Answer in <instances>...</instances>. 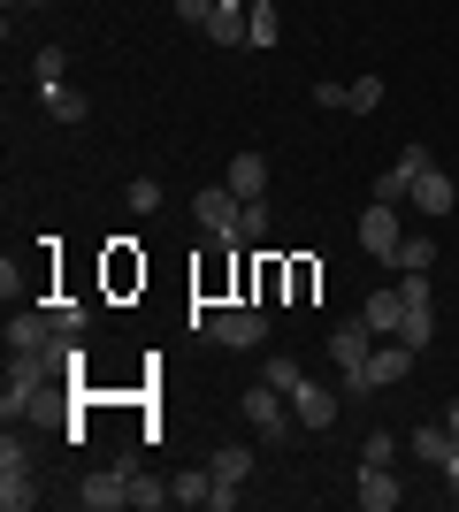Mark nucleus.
<instances>
[{
    "label": "nucleus",
    "instance_id": "nucleus-15",
    "mask_svg": "<svg viewBox=\"0 0 459 512\" xmlns=\"http://www.w3.org/2000/svg\"><path fill=\"white\" fill-rule=\"evenodd\" d=\"M222 184H230L238 199H261V184H268V161H261V153H238V161L222 169Z\"/></svg>",
    "mask_w": 459,
    "mask_h": 512
},
{
    "label": "nucleus",
    "instance_id": "nucleus-4",
    "mask_svg": "<svg viewBox=\"0 0 459 512\" xmlns=\"http://www.w3.org/2000/svg\"><path fill=\"white\" fill-rule=\"evenodd\" d=\"M238 207H245V199L230 192V184H199V199H192L199 230L215 237V245H230V237H238Z\"/></svg>",
    "mask_w": 459,
    "mask_h": 512
},
{
    "label": "nucleus",
    "instance_id": "nucleus-3",
    "mask_svg": "<svg viewBox=\"0 0 459 512\" xmlns=\"http://www.w3.org/2000/svg\"><path fill=\"white\" fill-rule=\"evenodd\" d=\"M0 505H8V512H31V505H39V490H31V451H23L16 428L0 436Z\"/></svg>",
    "mask_w": 459,
    "mask_h": 512
},
{
    "label": "nucleus",
    "instance_id": "nucleus-17",
    "mask_svg": "<svg viewBox=\"0 0 459 512\" xmlns=\"http://www.w3.org/2000/svg\"><path fill=\"white\" fill-rule=\"evenodd\" d=\"M429 337H437V299H421V306H406V314H398V344H414V352H421Z\"/></svg>",
    "mask_w": 459,
    "mask_h": 512
},
{
    "label": "nucleus",
    "instance_id": "nucleus-28",
    "mask_svg": "<svg viewBox=\"0 0 459 512\" xmlns=\"http://www.w3.org/2000/svg\"><path fill=\"white\" fill-rule=\"evenodd\" d=\"M391 451H398V436H391V428H375L368 444H360V467H391Z\"/></svg>",
    "mask_w": 459,
    "mask_h": 512
},
{
    "label": "nucleus",
    "instance_id": "nucleus-18",
    "mask_svg": "<svg viewBox=\"0 0 459 512\" xmlns=\"http://www.w3.org/2000/svg\"><path fill=\"white\" fill-rule=\"evenodd\" d=\"M459 451V436H452V421H437V428H414V459H429V467H444Z\"/></svg>",
    "mask_w": 459,
    "mask_h": 512
},
{
    "label": "nucleus",
    "instance_id": "nucleus-13",
    "mask_svg": "<svg viewBox=\"0 0 459 512\" xmlns=\"http://www.w3.org/2000/svg\"><path fill=\"white\" fill-rule=\"evenodd\" d=\"M452 199H459V184H452L444 169H421V176H414V207H421V214H452Z\"/></svg>",
    "mask_w": 459,
    "mask_h": 512
},
{
    "label": "nucleus",
    "instance_id": "nucleus-2",
    "mask_svg": "<svg viewBox=\"0 0 459 512\" xmlns=\"http://www.w3.org/2000/svg\"><path fill=\"white\" fill-rule=\"evenodd\" d=\"M192 329H207L215 344H230V352H245V344H261L268 337V306L261 299H245V306H222V314L192 321Z\"/></svg>",
    "mask_w": 459,
    "mask_h": 512
},
{
    "label": "nucleus",
    "instance_id": "nucleus-16",
    "mask_svg": "<svg viewBox=\"0 0 459 512\" xmlns=\"http://www.w3.org/2000/svg\"><path fill=\"white\" fill-rule=\"evenodd\" d=\"M207 474H215L222 490H245V474H253V451H245V444H222L215 459H207Z\"/></svg>",
    "mask_w": 459,
    "mask_h": 512
},
{
    "label": "nucleus",
    "instance_id": "nucleus-30",
    "mask_svg": "<svg viewBox=\"0 0 459 512\" xmlns=\"http://www.w3.org/2000/svg\"><path fill=\"white\" fill-rule=\"evenodd\" d=\"M153 207H161V184H146V176H138V184H131V214H153Z\"/></svg>",
    "mask_w": 459,
    "mask_h": 512
},
{
    "label": "nucleus",
    "instance_id": "nucleus-35",
    "mask_svg": "<svg viewBox=\"0 0 459 512\" xmlns=\"http://www.w3.org/2000/svg\"><path fill=\"white\" fill-rule=\"evenodd\" d=\"M444 421H452V436H459V406H452V413H444Z\"/></svg>",
    "mask_w": 459,
    "mask_h": 512
},
{
    "label": "nucleus",
    "instance_id": "nucleus-14",
    "mask_svg": "<svg viewBox=\"0 0 459 512\" xmlns=\"http://www.w3.org/2000/svg\"><path fill=\"white\" fill-rule=\"evenodd\" d=\"M352 497H360V505H368V512H391V505H398V497H406V490H398V482H391V467H360V490H352Z\"/></svg>",
    "mask_w": 459,
    "mask_h": 512
},
{
    "label": "nucleus",
    "instance_id": "nucleus-25",
    "mask_svg": "<svg viewBox=\"0 0 459 512\" xmlns=\"http://www.w3.org/2000/svg\"><path fill=\"white\" fill-rule=\"evenodd\" d=\"M261 383H276V390H299V383H306V367L291 360V352H276V360L261 367Z\"/></svg>",
    "mask_w": 459,
    "mask_h": 512
},
{
    "label": "nucleus",
    "instance_id": "nucleus-20",
    "mask_svg": "<svg viewBox=\"0 0 459 512\" xmlns=\"http://www.w3.org/2000/svg\"><path fill=\"white\" fill-rule=\"evenodd\" d=\"M39 100H46V115H54V123H85V115H92L85 92H69V85H39Z\"/></svg>",
    "mask_w": 459,
    "mask_h": 512
},
{
    "label": "nucleus",
    "instance_id": "nucleus-23",
    "mask_svg": "<svg viewBox=\"0 0 459 512\" xmlns=\"http://www.w3.org/2000/svg\"><path fill=\"white\" fill-rule=\"evenodd\" d=\"M383 107V77H352L345 85V115H375Z\"/></svg>",
    "mask_w": 459,
    "mask_h": 512
},
{
    "label": "nucleus",
    "instance_id": "nucleus-6",
    "mask_svg": "<svg viewBox=\"0 0 459 512\" xmlns=\"http://www.w3.org/2000/svg\"><path fill=\"white\" fill-rule=\"evenodd\" d=\"M398 237H406V230H398V207L375 199V207L360 214V253H375L383 268H398Z\"/></svg>",
    "mask_w": 459,
    "mask_h": 512
},
{
    "label": "nucleus",
    "instance_id": "nucleus-26",
    "mask_svg": "<svg viewBox=\"0 0 459 512\" xmlns=\"http://www.w3.org/2000/svg\"><path fill=\"white\" fill-rule=\"evenodd\" d=\"M131 505H138V512L169 505V482H153V474H138V467H131Z\"/></svg>",
    "mask_w": 459,
    "mask_h": 512
},
{
    "label": "nucleus",
    "instance_id": "nucleus-5",
    "mask_svg": "<svg viewBox=\"0 0 459 512\" xmlns=\"http://www.w3.org/2000/svg\"><path fill=\"white\" fill-rule=\"evenodd\" d=\"M62 314L54 306H23V314H8V352H46V344H62Z\"/></svg>",
    "mask_w": 459,
    "mask_h": 512
},
{
    "label": "nucleus",
    "instance_id": "nucleus-32",
    "mask_svg": "<svg viewBox=\"0 0 459 512\" xmlns=\"http://www.w3.org/2000/svg\"><path fill=\"white\" fill-rule=\"evenodd\" d=\"M176 16L192 23V31H207V0H176Z\"/></svg>",
    "mask_w": 459,
    "mask_h": 512
},
{
    "label": "nucleus",
    "instance_id": "nucleus-27",
    "mask_svg": "<svg viewBox=\"0 0 459 512\" xmlns=\"http://www.w3.org/2000/svg\"><path fill=\"white\" fill-rule=\"evenodd\" d=\"M398 268H437V245L429 237H398Z\"/></svg>",
    "mask_w": 459,
    "mask_h": 512
},
{
    "label": "nucleus",
    "instance_id": "nucleus-8",
    "mask_svg": "<svg viewBox=\"0 0 459 512\" xmlns=\"http://www.w3.org/2000/svg\"><path fill=\"white\" fill-rule=\"evenodd\" d=\"M77 505H85V512H115V505H131V467L85 474V482H77Z\"/></svg>",
    "mask_w": 459,
    "mask_h": 512
},
{
    "label": "nucleus",
    "instance_id": "nucleus-22",
    "mask_svg": "<svg viewBox=\"0 0 459 512\" xmlns=\"http://www.w3.org/2000/svg\"><path fill=\"white\" fill-rule=\"evenodd\" d=\"M268 237V199H245L238 207V237H230V245H261Z\"/></svg>",
    "mask_w": 459,
    "mask_h": 512
},
{
    "label": "nucleus",
    "instance_id": "nucleus-11",
    "mask_svg": "<svg viewBox=\"0 0 459 512\" xmlns=\"http://www.w3.org/2000/svg\"><path fill=\"white\" fill-rule=\"evenodd\" d=\"M368 352H375V329H368V321H360V314H352L345 329L329 337V360H337V367H360V360H368Z\"/></svg>",
    "mask_w": 459,
    "mask_h": 512
},
{
    "label": "nucleus",
    "instance_id": "nucleus-29",
    "mask_svg": "<svg viewBox=\"0 0 459 512\" xmlns=\"http://www.w3.org/2000/svg\"><path fill=\"white\" fill-rule=\"evenodd\" d=\"M31 69H39V85H62L69 54H62V46H39V62H31Z\"/></svg>",
    "mask_w": 459,
    "mask_h": 512
},
{
    "label": "nucleus",
    "instance_id": "nucleus-10",
    "mask_svg": "<svg viewBox=\"0 0 459 512\" xmlns=\"http://www.w3.org/2000/svg\"><path fill=\"white\" fill-rule=\"evenodd\" d=\"M291 421L299 428H337V398H329L322 383H299L291 390Z\"/></svg>",
    "mask_w": 459,
    "mask_h": 512
},
{
    "label": "nucleus",
    "instance_id": "nucleus-34",
    "mask_svg": "<svg viewBox=\"0 0 459 512\" xmlns=\"http://www.w3.org/2000/svg\"><path fill=\"white\" fill-rule=\"evenodd\" d=\"M8 8H46V0H8Z\"/></svg>",
    "mask_w": 459,
    "mask_h": 512
},
{
    "label": "nucleus",
    "instance_id": "nucleus-7",
    "mask_svg": "<svg viewBox=\"0 0 459 512\" xmlns=\"http://www.w3.org/2000/svg\"><path fill=\"white\" fill-rule=\"evenodd\" d=\"M245 421L261 428V436H284V428H299V421H291V390L253 383V390H245Z\"/></svg>",
    "mask_w": 459,
    "mask_h": 512
},
{
    "label": "nucleus",
    "instance_id": "nucleus-24",
    "mask_svg": "<svg viewBox=\"0 0 459 512\" xmlns=\"http://www.w3.org/2000/svg\"><path fill=\"white\" fill-rule=\"evenodd\" d=\"M375 199H383V207H398V199H414V176H406V169L391 161V169L375 176Z\"/></svg>",
    "mask_w": 459,
    "mask_h": 512
},
{
    "label": "nucleus",
    "instance_id": "nucleus-12",
    "mask_svg": "<svg viewBox=\"0 0 459 512\" xmlns=\"http://www.w3.org/2000/svg\"><path fill=\"white\" fill-rule=\"evenodd\" d=\"M398 314H406V299H398V283H391V291H368V299H360V321H368L375 337H398Z\"/></svg>",
    "mask_w": 459,
    "mask_h": 512
},
{
    "label": "nucleus",
    "instance_id": "nucleus-1",
    "mask_svg": "<svg viewBox=\"0 0 459 512\" xmlns=\"http://www.w3.org/2000/svg\"><path fill=\"white\" fill-rule=\"evenodd\" d=\"M414 375V344H375L360 367H345V398H360V390H383V383H406Z\"/></svg>",
    "mask_w": 459,
    "mask_h": 512
},
{
    "label": "nucleus",
    "instance_id": "nucleus-31",
    "mask_svg": "<svg viewBox=\"0 0 459 512\" xmlns=\"http://www.w3.org/2000/svg\"><path fill=\"white\" fill-rule=\"evenodd\" d=\"M398 169L421 176V169H437V161H429V146H398Z\"/></svg>",
    "mask_w": 459,
    "mask_h": 512
},
{
    "label": "nucleus",
    "instance_id": "nucleus-9",
    "mask_svg": "<svg viewBox=\"0 0 459 512\" xmlns=\"http://www.w3.org/2000/svg\"><path fill=\"white\" fill-rule=\"evenodd\" d=\"M245 23H253V0H207V39L215 46H245Z\"/></svg>",
    "mask_w": 459,
    "mask_h": 512
},
{
    "label": "nucleus",
    "instance_id": "nucleus-21",
    "mask_svg": "<svg viewBox=\"0 0 459 512\" xmlns=\"http://www.w3.org/2000/svg\"><path fill=\"white\" fill-rule=\"evenodd\" d=\"M207 490H215V474H207V467H192V474H176V482H169V505H207Z\"/></svg>",
    "mask_w": 459,
    "mask_h": 512
},
{
    "label": "nucleus",
    "instance_id": "nucleus-33",
    "mask_svg": "<svg viewBox=\"0 0 459 512\" xmlns=\"http://www.w3.org/2000/svg\"><path fill=\"white\" fill-rule=\"evenodd\" d=\"M444 482H452V497H459V451H452V459H444Z\"/></svg>",
    "mask_w": 459,
    "mask_h": 512
},
{
    "label": "nucleus",
    "instance_id": "nucleus-19",
    "mask_svg": "<svg viewBox=\"0 0 459 512\" xmlns=\"http://www.w3.org/2000/svg\"><path fill=\"white\" fill-rule=\"evenodd\" d=\"M276 39H284V16H276V0H253V23H245V46H261V54H268Z\"/></svg>",
    "mask_w": 459,
    "mask_h": 512
}]
</instances>
